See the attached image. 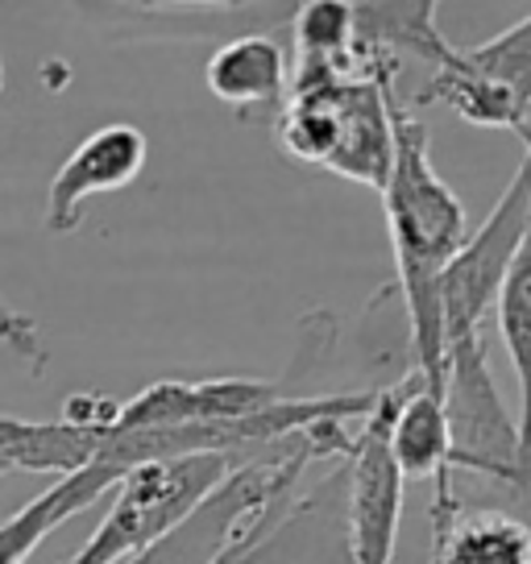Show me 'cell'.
I'll use <instances>...</instances> for the list:
<instances>
[{
    "label": "cell",
    "mask_w": 531,
    "mask_h": 564,
    "mask_svg": "<svg viewBox=\"0 0 531 564\" xmlns=\"http://www.w3.org/2000/svg\"><path fill=\"white\" fill-rule=\"evenodd\" d=\"M105 441V427H84V423L67 420H13V415H0V474H79L96 465Z\"/></svg>",
    "instance_id": "4fadbf2b"
},
{
    "label": "cell",
    "mask_w": 531,
    "mask_h": 564,
    "mask_svg": "<svg viewBox=\"0 0 531 564\" xmlns=\"http://www.w3.org/2000/svg\"><path fill=\"white\" fill-rule=\"evenodd\" d=\"M204 84L220 105H229L237 117L253 112H279L291 84V58L274 34H241L216 46L204 67Z\"/></svg>",
    "instance_id": "30bf717a"
},
{
    "label": "cell",
    "mask_w": 531,
    "mask_h": 564,
    "mask_svg": "<svg viewBox=\"0 0 531 564\" xmlns=\"http://www.w3.org/2000/svg\"><path fill=\"white\" fill-rule=\"evenodd\" d=\"M427 564H531V528L507 507H486L457 490H444L427 507Z\"/></svg>",
    "instance_id": "9c48e42d"
},
{
    "label": "cell",
    "mask_w": 531,
    "mask_h": 564,
    "mask_svg": "<svg viewBox=\"0 0 531 564\" xmlns=\"http://www.w3.org/2000/svg\"><path fill=\"white\" fill-rule=\"evenodd\" d=\"M531 216V154H523L507 192L498 195L490 216L478 225V232L465 237V246L453 253V262L441 274V324H444V352L457 340L481 336V324L495 312L498 286L514 262V249L523 241Z\"/></svg>",
    "instance_id": "8992f818"
},
{
    "label": "cell",
    "mask_w": 531,
    "mask_h": 564,
    "mask_svg": "<svg viewBox=\"0 0 531 564\" xmlns=\"http://www.w3.org/2000/svg\"><path fill=\"white\" fill-rule=\"evenodd\" d=\"M394 79H366L340 67H291V84L270 117L274 138L303 166L382 192L394 162L387 91Z\"/></svg>",
    "instance_id": "7a4b0ae2"
},
{
    "label": "cell",
    "mask_w": 531,
    "mask_h": 564,
    "mask_svg": "<svg viewBox=\"0 0 531 564\" xmlns=\"http://www.w3.org/2000/svg\"><path fill=\"white\" fill-rule=\"evenodd\" d=\"M495 316H498L502 345L511 352L514 382H519V415H514V423H519V444H523V457L531 460V216H528V229H523V241L514 249L511 270H507V279L498 286Z\"/></svg>",
    "instance_id": "5bb4252c"
},
{
    "label": "cell",
    "mask_w": 531,
    "mask_h": 564,
    "mask_svg": "<svg viewBox=\"0 0 531 564\" xmlns=\"http://www.w3.org/2000/svg\"><path fill=\"white\" fill-rule=\"evenodd\" d=\"M121 477L124 474L112 465H88L79 474L58 477L51 490H42L18 514L0 519V564H25L51 531H58L67 519L96 507L105 494L117 490Z\"/></svg>",
    "instance_id": "8fae6325"
},
{
    "label": "cell",
    "mask_w": 531,
    "mask_h": 564,
    "mask_svg": "<svg viewBox=\"0 0 531 564\" xmlns=\"http://www.w3.org/2000/svg\"><path fill=\"white\" fill-rule=\"evenodd\" d=\"M519 141H531V124L523 129V133H519Z\"/></svg>",
    "instance_id": "ac0fdd59"
},
{
    "label": "cell",
    "mask_w": 531,
    "mask_h": 564,
    "mask_svg": "<svg viewBox=\"0 0 531 564\" xmlns=\"http://www.w3.org/2000/svg\"><path fill=\"white\" fill-rule=\"evenodd\" d=\"M390 460L403 481H436V494L453 490V436H448V415H444V399H436L432 390L408 373V394L394 411L390 423Z\"/></svg>",
    "instance_id": "7c38bea8"
},
{
    "label": "cell",
    "mask_w": 531,
    "mask_h": 564,
    "mask_svg": "<svg viewBox=\"0 0 531 564\" xmlns=\"http://www.w3.org/2000/svg\"><path fill=\"white\" fill-rule=\"evenodd\" d=\"M0 91H4V58H0Z\"/></svg>",
    "instance_id": "e0dca14e"
},
{
    "label": "cell",
    "mask_w": 531,
    "mask_h": 564,
    "mask_svg": "<svg viewBox=\"0 0 531 564\" xmlns=\"http://www.w3.org/2000/svg\"><path fill=\"white\" fill-rule=\"evenodd\" d=\"M390 133H394V162H390L382 212H387L390 249H394V274L399 295L408 312L411 336V373L424 382L436 399H444V324H441V274L453 253L465 246V204L457 192L436 175L432 150H427L424 121L399 105V91H387Z\"/></svg>",
    "instance_id": "6da1fadb"
},
{
    "label": "cell",
    "mask_w": 531,
    "mask_h": 564,
    "mask_svg": "<svg viewBox=\"0 0 531 564\" xmlns=\"http://www.w3.org/2000/svg\"><path fill=\"white\" fill-rule=\"evenodd\" d=\"M408 394V373L378 390L370 415L349 453V498H345V564H390L403 519V477L390 460V423Z\"/></svg>",
    "instance_id": "52a82bcc"
},
{
    "label": "cell",
    "mask_w": 531,
    "mask_h": 564,
    "mask_svg": "<svg viewBox=\"0 0 531 564\" xmlns=\"http://www.w3.org/2000/svg\"><path fill=\"white\" fill-rule=\"evenodd\" d=\"M448 373H444V415L453 436V477H469L495 494L523 490L531 477V460L519 444V423L507 411L486 361L481 336L448 345Z\"/></svg>",
    "instance_id": "277c9868"
},
{
    "label": "cell",
    "mask_w": 531,
    "mask_h": 564,
    "mask_svg": "<svg viewBox=\"0 0 531 564\" xmlns=\"http://www.w3.org/2000/svg\"><path fill=\"white\" fill-rule=\"evenodd\" d=\"M0 345H13V349L34 366V370H46V345L37 340V328L30 316H21L18 307H9V303L0 300Z\"/></svg>",
    "instance_id": "2e32d148"
},
{
    "label": "cell",
    "mask_w": 531,
    "mask_h": 564,
    "mask_svg": "<svg viewBox=\"0 0 531 564\" xmlns=\"http://www.w3.org/2000/svg\"><path fill=\"white\" fill-rule=\"evenodd\" d=\"M427 105L448 108L478 129L523 133L531 124V13L481 46H448L427 84L415 91L411 112Z\"/></svg>",
    "instance_id": "5b68a950"
},
{
    "label": "cell",
    "mask_w": 531,
    "mask_h": 564,
    "mask_svg": "<svg viewBox=\"0 0 531 564\" xmlns=\"http://www.w3.org/2000/svg\"><path fill=\"white\" fill-rule=\"evenodd\" d=\"M523 145H528V154H531V141H523Z\"/></svg>",
    "instance_id": "d6986e66"
},
{
    "label": "cell",
    "mask_w": 531,
    "mask_h": 564,
    "mask_svg": "<svg viewBox=\"0 0 531 564\" xmlns=\"http://www.w3.org/2000/svg\"><path fill=\"white\" fill-rule=\"evenodd\" d=\"M291 30H295V67H340L366 75L354 54V4H300Z\"/></svg>",
    "instance_id": "9a60e30c"
},
{
    "label": "cell",
    "mask_w": 531,
    "mask_h": 564,
    "mask_svg": "<svg viewBox=\"0 0 531 564\" xmlns=\"http://www.w3.org/2000/svg\"><path fill=\"white\" fill-rule=\"evenodd\" d=\"M150 159V141L138 124H105L75 145V154L58 175L51 178V192H46V229L67 237L84 225V212L88 199L108 192H121L133 178L145 171Z\"/></svg>",
    "instance_id": "ba28073f"
},
{
    "label": "cell",
    "mask_w": 531,
    "mask_h": 564,
    "mask_svg": "<svg viewBox=\"0 0 531 564\" xmlns=\"http://www.w3.org/2000/svg\"><path fill=\"white\" fill-rule=\"evenodd\" d=\"M229 457H175L138 465L117 481L100 528L67 564H129L187 519L232 474Z\"/></svg>",
    "instance_id": "3957f363"
}]
</instances>
